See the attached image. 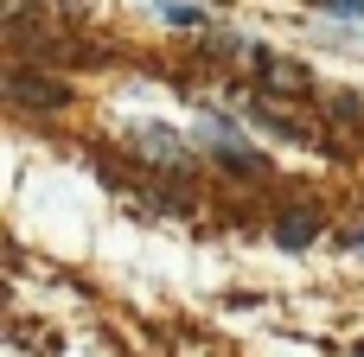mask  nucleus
Segmentation results:
<instances>
[{
    "label": "nucleus",
    "mask_w": 364,
    "mask_h": 357,
    "mask_svg": "<svg viewBox=\"0 0 364 357\" xmlns=\"http://www.w3.org/2000/svg\"><path fill=\"white\" fill-rule=\"evenodd\" d=\"M141 153H147V160H166V166H179V160H186V147H179V134H173V128H141Z\"/></svg>",
    "instance_id": "obj_2"
},
{
    "label": "nucleus",
    "mask_w": 364,
    "mask_h": 357,
    "mask_svg": "<svg viewBox=\"0 0 364 357\" xmlns=\"http://www.w3.org/2000/svg\"><path fill=\"white\" fill-rule=\"evenodd\" d=\"M320 6H326V13H358L364 19V0H320Z\"/></svg>",
    "instance_id": "obj_4"
},
{
    "label": "nucleus",
    "mask_w": 364,
    "mask_h": 357,
    "mask_svg": "<svg viewBox=\"0 0 364 357\" xmlns=\"http://www.w3.org/2000/svg\"><path fill=\"white\" fill-rule=\"evenodd\" d=\"M314 236H320V217L314 211H282V224H275V243L282 249H307Z\"/></svg>",
    "instance_id": "obj_1"
},
{
    "label": "nucleus",
    "mask_w": 364,
    "mask_h": 357,
    "mask_svg": "<svg viewBox=\"0 0 364 357\" xmlns=\"http://www.w3.org/2000/svg\"><path fill=\"white\" fill-rule=\"evenodd\" d=\"M13 96H19V102H51V109L64 102V89H58V83H45V77H19V89H13Z\"/></svg>",
    "instance_id": "obj_3"
}]
</instances>
